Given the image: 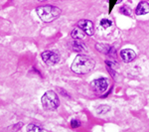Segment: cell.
<instances>
[{
    "mask_svg": "<svg viewBox=\"0 0 149 132\" xmlns=\"http://www.w3.org/2000/svg\"><path fill=\"white\" fill-rule=\"evenodd\" d=\"M95 62L92 58L86 55H79L74 60L71 66V69L77 75H86L95 69Z\"/></svg>",
    "mask_w": 149,
    "mask_h": 132,
    "instance_id": "cell-1",
    "label": "cell"
},
{
    "mask_svg": "<svg viewBox=\"0 0 149 132\" xmlns=\"http://www.w3.org/2000/svg\"><path fill=\"white\" fill-rule=\"evenodd\" d=\"M36 12H37V15L39 16V18L45 23L53 22L62 14V10L60 8L50 5L38 7V8H36Z\"/></svg>",
    "mask_w": 149,
    "mask_h": 132,
    "instance_id": "cell-2",
    "label": "cell"
},
{
    "mask_svg": "<svg viewBox=\"0 0 149 132\" xmlns=\"http://www.w3.org/2000/svg\"><path fill=\"white\" fill-rule=\"evenodd\" d=\"M41 102L42 105L46 110H55L58 108L60 104V100L58 97L57 93L53 90H48L42 95L41 97Z\"/></svg>",
    "mask_w": 149,
    "mask_h": 132,
    "instance_id": "cell-3",
    "label": "cell"
},
{
    "mask_svg": "<svg viewBox=\"0 0 149 132\" xmlns=\"http://www.w3.org/2000/svg\"><path fill=\"white\" fill-rule=\"evenodd\" d=\"M109 85V81L107 78H98L91 83V86L97 93H103Z\"/></svg>",
    "mask_w": 149,
    "mask_h": 132,
    "instance_id": "cell-4",
    "label": "cell"
},
{
    "mask_svg": "<svg viewBox=\"0 0 149 132\" xmlns=\"http://www.w3.org/2000/svg\"><path fill=\"white\" fill-rule=\"evenodd\" d=\"M41 58L44 61L45 64L53 66V65H56L58 62L60 61V55L57 52L54 51H45L41 54Z\"/></svg>",
    "mask_w": 149,
    "mask_h": 132,
    "instance_id": "cell-5",
    "label": "cell"
},
{
    "mask_svg": "<svg viewBox=\"0 0 149 132\" xmlns=\"http://www.w3.org/2000/svg\"><path fill=\"white\" fill-rule=\"evenodd\" d=\"M78 27L81 29L88 36H93V33H95V26H93V23L91 20L84 19V20L79 21Z\"/></svg>",
    "mask_w": 149,
    "mask_h": 132,
    "instance_id": "cell-6",
    "label": "cell"
},
{
    "mask_svg": "<svg viewBox=\"0 0 149 132\" xmlns=\"http://www.w3.org/2000/svg\"><path fill=\"white\" fill-rule=\"evenodd\" d=\"M120 57L124 63H130L136 58V54L131 49H123L120 51Z\"/></svg>",
    "mask_w": 149,
    "mask_h": 132,
    "instance_id": "cell-7",
    "label": "cell"
},
{
    "mask_svg": "<svg viewBox=\"0 0 149 132\" xmlns=\"http://www.w3.org/2000/svg\"><path fill=\"white\" fill-rule=\"evenodd\" d=\"M135 13L137 15H146L149 13V3L148 2L142 1L138 4L135 9Z\"/></svg>",
    "mask_w": 149,
    "mask_h": 132,
    "instance_id": "cell-8",
    "label": "cell"
},
{
    "mask_svg": "<svg viewBox=\"0 0 149 132\" xmlns=\"http://www.w3.org/2000/svg\"><path fill=\"white\" fill-rule=\"evenodd\" d=\"M86 33L84 32L81 29H78V28H76V29H74L73 31H72V33H71V36L73 37V39L74 40H81V39H84V38L86 37Z\"/></svg>",
    "mask_w": 149,
    "mask_h": 132,
    "instance_id": "cell-9",
    "label": "cell"
},
{
    "mask_svg": "<svg viewBox=\"0 0 149 132\" xmlns=\"http://www.w3.org/2000/svg\"><path fill=\"white\" fill-rule=\"evenodd\" d=\"M72 49L74 52H78V53H81L86 50L85 45L83 44L81 42H80L79 40H74L73 43H72Z\"/></svg>",
    "mask_w": 149,
    "mask_h": 132,
    "instance_id": "cell-10",
    "label": "cell"
},
{
    "mask_svg": "<svg viewBox=\"0 0 149 132\" xmlns=\"http://www.w3.org/2000/svg\"><path fill=\"white\" fill-rule=\"evenodd\" d=\"M95 48L98 52L100 53H103V54H109L110 51L112 50V48L109 46V45H107V44H97L95 45Z\"/></svg>",
    "mask_w": 149,
    "mask_h": 132,
    "instance_id": "cell-11",
    "label": "cell"
},
{
    "mask_svg": "<svg viewBox=\"0 0 149 132\" xmlns=\"http://www.w3.org/2000/svg\"><path fill=\"white\" fill-rule=\"evenodd\" d=\"M110 111V106L109 105L107 104H102L97 108V114L98 115H103V114H107V112Z\"/></svg>",
    "mask_w": 149,
    "mask_h": 132,
    "instance_id": "cell-12",
    "label": "cell"
},
{
    "mask_svg": "<svg viewBox=\"0 0 149 132\" xmlns=\"http://www.w3.org/2000/svg\"><path fill=\"white\" fill-rule=\"evenodd\" d=\"M26 129H27L28 132H42V131H45L44 128L35 125V124H29Z\"/></svg>",
    "mask_w": 149,
    "mask_h": 132,
    "instance_id": "cell-13",
    "label": "cell"
},
{
    "mask_svg": "<svg viewBox=\"0 0 149 132\" xmlns=\"http://www.w3.org/2000/svg\"><path fill=\"white\" fill-rule=\"evenodd\" d=\"M111 25H112V23H111V21H110L109 19H102V20L100 21V26H102L103 29L109 28Z\"/></svg>",
    "mask_w": 149,
    "mask_h": 132,
    "instance_id": "cell-14",
    "label": "cell"
},
{
    "mask_svg": "<svg viewBox=\"0 0 149 132\" xmlns=\"http://www.w3.org/2000/svg\"><path fill=\"white\" fill-rule=\"evenodd\" d=\"M71 126L73 127V128H78V127L81 126V121L78 120V119L74 118L71 120Z\"/></svg>",
    "mask_w": 149,
    "mask_h": 132,
    "instance_id": "cell-15",
    "label": "cell"
},
{
    "mask_svg": "<svg viewBox=\"0 0 149 132\" xmlns=\"http://www.w3.org/2000/svg\"><path fill=\"white\" fill-rule=\"evenodd\" d=\"M105 64H107V67H109V69H116L117 67H118V65L113 63L112 61H105Z\"/></svg>",
    "mask_w": 149,
    "mask_h": 132,
    "instance_id": "cell-16",
    "label": "cell"
},
{
    "mask_svg": "<svg viewBox=\"0 0 149 132\" xmlns=\"http://www.w3.org/2000/svg\"><path fill=\"white\" fill-rule=\"evenodd\" d=\"M39 1H46V0H39Z\"/></svg>",
    "mask_w": 149,
    "mask_h": 132,
    "instance_id": "cell-17",
    "label": "cell"
}]
</instances>
